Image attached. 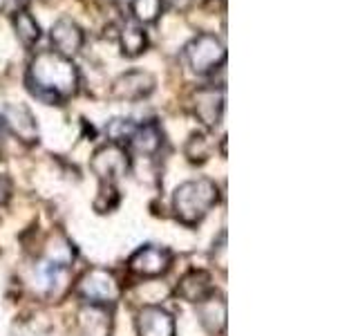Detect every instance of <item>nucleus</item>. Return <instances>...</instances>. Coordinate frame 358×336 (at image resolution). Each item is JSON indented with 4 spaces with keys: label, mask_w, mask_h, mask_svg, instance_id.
I'll use <instances>...</instances> for the list:
<instances>
[{
    "label": "nucleus",
    "mask_w": 358,
    "mask_h": 336,
    "mask_svg": "<svg viewBox=\"0 0 358 336\" xmlns=\"http://www.w3.org/2000/svg\"><path fill=\"white\" fill-rule=\"evenodd\" d=\"M25 83L29 92L43 104L61 106L78 92L81 72L74 59L56 54L54 50H41L27 65Z\"/></svg>",
    "instance_id": "f257e3e1"
},
{
    "label": "nucleus",
    "mask_w": 358,
    "mask_h": 336,
    "mask_svg": "<svg viewBox=\"0 0 358 336\" xmlns=\"http://www.w3.org/2000/svg\"><path fill=\"white\" fill-rule=\"evenodd\" d=\"M217 200H220V188L213 179H206V177L188 179V182L177 186L173 195V209L179 222L197 224L217 204Z\"/></svg>",
    "instance_id": "f03ea898"
},
{
    "label": "nucleus",
    "mask_w": 358,
    "mask_h": 336,
    "mask_svg": "<svg viewBox=\"0 0 358 336\" xmlns=\"http://www.w3.org/2000/svg\"><path fill=\"white\" fill-rule=\"evenodd\" d=\"M184 59L197 76H208L227 65V45L213 31H199L184 45Z\"/></svg>",
    "instance_id": "7ed1b4c3"
},
{
    "label": "nucleus",
    "mask_w": 358,
    "mask_h": 336,
    "mask_svg": "<svg viewBox=\"0 0 358 336\" xmlns=\"http://www.w3.org/2000/svg\"><path fill=\"white\" fill-rule=\"evenodd\" d=\"M90 168L94 171V175L101 179V184H115L121 175L128 173L130 168V155L126 146L112 144L108 141L106 146L92 155L90 160Z\"/></svg>",
    "instance_id": "20e7f679"
},
{
    "label": "nucleus",
    "mask_w": 358,
    "mask_h": 336,
    "mask_svg": "<svg viewBox=\"0 0 358 336\" xmlns=\"http://www.w3.org/2000/svg\"><path fill=\"white\" fill-rule=\"evenodd\" d=\"M78 294L92 305H112L121 296V287L106 269H90L78 283Z\"/></svg>",
    "instance_id": "39448f33"
},
{
    "label": "nucleus",
    "mask_w": 358,
    "mask_h": 336,
    "mask_svg": "<svg viewBox=\"0 0 358 336\" xmlns=\"http://www.w3.org/2000/svg\"><path fill=\"white\" fill-rule=\"evenodd\" d=\"M155 85H157V78L148 70H128L112 81L110 92L117 101L134 104V101L148 99L155 92Z\"/></svg>",
    "instance_id": "423d86ee"
},
{
    "label": "nucleus",
    "mask_w": 358,
    "mask_h": 336,
    "mask_svg": "<svg viewBox=\"0 0 358 336\" xmlns=\"http://www.w3.org/2000/svg\"><path fill=\"white\" fill-rule=\"evenodd\" d=\"M193 112L195 117L204 123L206 128L220 126L224 115V104H227V94H224V85H204L197 88L193 92Z\"/></svg>",
    "instance_id": "0eeeda50"
},
{
    "label": "nucleus",
    "mask_w": 358,
    "mask_h": 336,
    "mask_svg": "<svg viewBox=\"0 0 358 336\" xmlns=\"http://www.w3.org/2000/svg\"><path fill=\"white\" fill-rule=\"evenodd\" d=\"M50 43L56 54L74 59L76 54H81L85 45V31L76 20L63 16L50 27Z\"/></svg>",
    "instance_id": "6e6552de"
},
{
    "label": "nucleus",
    "mask_w": 358,
    "mask_h": 336,
    "mask_svg": "<svg viewBox=\"0 0 358 336\" xmlns=\"http://www.w3.org/2000/svg\"><path fill=\"white\" fill-rule=\"evenodd\" d=\"M3 126L22 144H36L38 141V123L34 112L25 104H7L3 110Z\"/></svg>",
    "instance_id": "1a4fd4ad"
},
{
    "label": "nucleus",
    "mask_w": 358,
    "mask_h": 336,
    "mask_svg": "<svg viewBox=\"0 0 358 336\" xmlns=\"http://www.w3.org/2000/svg\"><path fill=\"white\" fill-rule=\"evenodd\" d=\"M171 260H173V255L168 249H164V246L148 244V246H141V249H137L132 253L128 269L132 274L143 276V278H157V276H162V274L168 272Z\"/></svg>",
    "instance_id": "9d476101"
},
{
    "label": "nucleus",
    "mask_w": 358,
    "mask_h": 336,
    "mask_svg": "<svg viewBox=\"0 0 358 336\" xmlns=\"http://www.w3.org/2000/svg\"><path fill=\"white\" fill-rule=\"evenodd\" d=\"M128 146L132 153H137L139 157H155L162 150L164 146V132L162 126L157 121H145L137 123L132 137L128 139Z\"/></svg>",
    "instance_id": "9b49d317"
},
{
    "label": "nucleus",
    "mask_w": 358,
    "mask_h": 336,
    "mask_svg": "<svg viewBox=\"0 0 358 336\" xmlns=\"http://www.w3.org/2000/svg\"><path fill=\"white\" fill-rule=\"evenodd\" d=\"M139 336H175V318L162 307H143L137 316Z\"/></svg>",
    "instance_id": "f8f14e48"
},
{
    "label": "nucleus",
    "mask_w": 358,
    "mask_h": 336,
    "mask_svg": "<svg viewBox=\"0 0 358 336\" xmlns=\"http://www.w3.org/2000/svg\"><path fill=\"white\" fill-rule=\"evenodd\" d=\"M117 45L121 50V56L126 59H139L141 54L148 52L150 48V36L145 27L137 25V22H126L117 29Z\"/></svg>",
    "instance_id": "ddd939ff"
},
{
    "label": "nucleus",
    "mask_w": 358,
    "mask_h": 336,
    "mask_svg": "<svg viewBox=\"0 0 358 336\" xmlns=\"http://www.w3.org/2000/svg\"><path fill=\"white\" fill-rule=\"evenodd\" d=\"M197 314H199V323L204 325L210 334L222 332L224 325H227V302H224V298L217 296L215 291L197 302Z\"/></svg>",
    "instance_id": "4468645a"
},
{
    "label": "nucleus",
    "mask_w": 358,
    "mask_h": 336,
    "mask_svg": "<svg viewBox=\"0 0 358 336\" xmlns=\"http://www.w3.org/2000/svg\"><path fill=\"white\" fill-rule=\"evenodd\" d=\"M11 29H14L18 43L25 50H34L43 38V29L41 22L31 11H18V14L11 16Z\"/></svg>",
    "instance_id": "2eb2a0df"
},
{
    "label": "nucleus",
    "mask_w": 358,
    "mask_h": 336,
    "mask_svg": "<svg viewBox=\"0 0 358 336\" xmlns=\"http://www.w3.org/2000/svg\"><path fill=\"white\" fill-rule=\"evenodd\" d=\"M213 283H210V276L206 272H201V269H193V272H188L182 283L177 285V294L182 296L184 300H190V302H199L204 300L208 294H213Z\"/></svg>",
    "instance_id": "dca6fc26"
},
{
    "label": "nucleus",
    "mask_w": 358,
    "mask_h": 336,
    "mask_svg": "<svg viewBox=\"0 0 358 336\" xmlns=\"http://www.w3.org/2000/svg\"><path fill=\"white\" fill-rule=\"evenodd\" d=\"M164 9H166L164 0H130L128 3L132 22H137L141 27L155 25V22L164 16Z\"/></svg>",
    "instance_id": "f3484780"
},
{
    "label": "nucleus",
    "mask_w": 358,
    "mask_h": 336,
    "mask_svg": "<svg viewBox=\"0 0 358 336\" xmlns=\"http://www.w3.org/2000/svg\"><path fill=\"white\" fill-rule=\"evenodd\" d=\"M210 150H213L210 137H208V134H204V132H193V134H190V139L186 141V146H184V153H186V157L193 164L206 162Z\"/></svg>",
    "instance_id": "a211bd4d"
},
{
    "label": "nucleus",
    "mask_w": 358,
    "mask_h": 336,
    "mask_svg": "<svg viewBox=\"0 0 358 336\" xmlns=\"http://www.w3.org/2000/svg\"><path fill=\"white\" fill-rule=\"evenodd\" d=\"M134 128H137V123H134L132 119H123V117H117V119H110L106 123V134H108V139L112 144H128V139L132 137V132Z\"/></svg>",
    "instance_id": "6ab92c4d"
},
{
    "label": "nucleus",
    "mask_w": 358,
    "mask_h": 336,
    "mask_svg": "<svg viewBox=\"0 0 358 336\" xmlns=\"http://www.w3.org/2000/svg\"><path fill=\"white\" fill-rule=\"evenodd\" d=\"M31 0H3V9L9 16L18 14V11H29Z\"/></svg>",
    "instance_id": "aec40b11"
},
{
    "label": "nucleus",
    "mask_w": 358,
    "mask_h": 336,
    "mask_svg": "<svg viewBox=\"0 0 358 336\" xmlns=\"http://www.w3.org/2000/svg\"><path fill=\"white\" fill-rule=\"evenodd\" d=\"M9 190H11V182L5 175H0V204H5L9 200Z\"/></svg>",
    "instance_id": "412c9836"
},
{
    "label": "nucleus",
    "mask_w": 358,
    "mask_h": 336,
    "mask_svg": "<svg viewBox=\"0 0 358 336\" xmlns=\"http://www.w3.org/2000/svg\"><path fill=\"white\" fill-rule=\"evenodd\" d=\"M166 5H171L175 11H186L190 5H193V0H164Z\"/></svg>",
    "instance_id": "4be33fe9"
},
{
    "label": "nucleus",
    "mask_w": 358,
    "mask_h": 336,
    "mask_svg": "<svg viewBox=\"0 0 358 336\" xmlns=\"http://www.w3.org/2000/svg\"><path fill=\"white\" fill-rule=\"evenodd\" d=\"M5 130V126H3V117H0V132H3Z\"/></svg>",
    "instance_id": "5701e85b"
}]
</instances>
